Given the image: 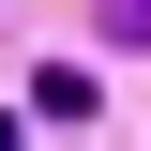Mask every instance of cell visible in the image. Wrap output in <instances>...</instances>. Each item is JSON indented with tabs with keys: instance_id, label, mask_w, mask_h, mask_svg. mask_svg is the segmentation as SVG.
<instances>
[{
	"instance_id": "1",
	"label": "cell",
	"mask_w": 151,
	"mask_h": 151,
	"mask_svg": "<svg viewBox=\"0 0 151 151\" xmlns=\"http://www.w3.org/2000/svg\"><path fill=\"white\" fill-rule=\"evenodd\" d=\"M106 45H151V0H106Z\"/></svg>"
},
{
	"instance_id": "2",
	"label": "cell",
	"mask_w": 151,
	"mask_h": 151,
	"mask_svg": "<svg viewBox=\"0 0 151 151\" xmlns=\"http://www.w3.org/2000/svg\"><path fill=\"white\" fill-rule=\"evenodd\" d=\"M0 151H15V121H0Z\"/></svg>"
}]
</instances>
